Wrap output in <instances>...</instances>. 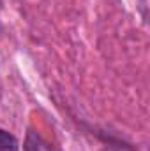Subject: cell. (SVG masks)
Segmentation results:
<instances>
[{
	"instance_id": "obj_1",
	"label": "cell",
	"mask_w": 150,
	"mask_h": 151,
	"mask_svg": "<svg viewBox=\"0 0 150 151\" xmlns=\"http://www.w3.org/2000/svg\"><path fill=\"white\" fill-rule=\"evenodd\" d=\"M25 151H58L55 146H51L41 134L36 130H28L27 132V139H25Z\"/></svg>"
},
{
	"instance_id": "obj_2",
	"label": "cell",
	"mask_w": 150,
	"mask_h": 151,
	"mask_svg": "<svg viewBox=\"0 0 150 151\" xmlns=\"http://www.w3.org/2000/svg\"><path fill=\"white\" fill-rule=\"evenodd\" d=\"M18 139L11 132L0 128V151H18Z\"/></svg>"
}]
</instances>
